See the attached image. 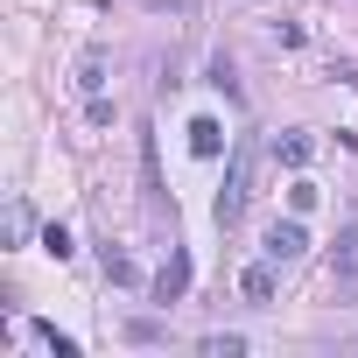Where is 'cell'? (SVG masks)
I'll use <instances>...</instances> for the list:
<instances>
[{"label":"cell","instance_id":"1","mask_svg":"<svg viewBox=\"0 0 358 358\" xmlns=\"http://www.w3.org/2000/svg\"><path fill=\"white\" fill-rule=\"evenodd\" d=\"M253 141H232V169H225V190H218V204H211V218H218V232H232L239 218H246V197H253Z\"/></svg>","mask_w":358,"mask_h":358},{"label":"cell","instance_id":"2","mask_svg":"<svg viewBox=\"0 0 358 358\" xmlns=\"http://www.w3.org/2000/svg\"><path fill=\"white\" fill-rule=\"evenodd\" d=\"M190 295V253L169 239V260H162V274H155V302L169 309V302H183Z\"/></svg>","mask_w":358,"mask_h":358},{"label":"cell","instance_id":"3","mask_svg":"<svg viewBox=\"0 0 358 358\" xmlns=\"http://www.w3.org/2000/svg\"><path fill=\"white\" fill-rule=\"evenodd\" d=\"M302 253H309L302 218H274V232H267V260H302Z\"/></svg>","mask_w":358,"mask_h":358},{"label":"cell","instance_id":"4","mask_svg":"<svg viewBox=\"0 0 358 358\" xmlns=\"http://www.w3.org/2000/svg\"><path fill=\"white\" fill-rule=\"evenodd\" d=\"M190 155H204V162H211V155H225V120H211V113H204V120H190Z\"/></svg>","mask_w":358,"mask_h":358},{"label":"cell","instance_id":"5","mask_svg":"<svg viewBox=\"0 0 358 358\" xmlns=\"http://www.w3.org/2000/svg\"><path fill=\"white\" fill-rule=\"evenodd\" d=\"M330 267H337V281H358V218L337 232V246H330Z\"/></svg>","mask_w":358,"mask_h":358},{"label":"cell","instance_id":"6","mask_svg":"<svg viewBox=\"0 0 358 358\" xmlns=\"http://www.w3.org/2000/svg\"><path fill=\"white\" fill-rule=\"evenodd\" d=\"M99 85H106V50H85V57H78V92L99 99Z\"/></svg>","mask_w":358,"mask_h":358},{"label":"cell","instance_id":"7","mask_svg":"<svg viewBox=\"0 0 358 358\" xmlns=\"http://www.w3.org/2000/svg\"><path fill=\"white\" fill-rule=\"evenodd\" d=\"M309 155H316L309 134H281V141H274V162H288V169H309Z\"/></svg>","mask_w":358,"mask_h":358},{"label":"cell","instance_id":"8","mask_svg":"<svg viewBox=\"0 0 358 358\" xmlns=\"http://www.w3.org/2000/svg\"><path fill=\"white\" fill-rule=\"evenodd\" d=\"M239 288H246V302H274V267H246Z\"/></svg>","mask_w":358,"mask_h":358},{"label":"cell","instance_id":"9","mask_svg":"<svg viewBox=\"0 0 358 358\" xmlns=\"http://www.w3.org/2000/svg\"><path fill=\"white\" fill-rule=\"evenodd\" d=\"M106 281H120V288H141V267H134L127 253H113V246H106Z\"/></svg>","mask_w":358,"mask_h":358},{"label":"cell","instance_id":"10","mask_svg":"<svg viewBox=\"0 0 358 358\" xmlns=\"http://www.w3.org/2000/svg\"><path fill=\"white\" fill-rule=\"evenodd\" d=\"M288 211L302 218V211H316V183H309V176H295V190H288Z\"/></svg>","mask_w":358,"mask_h":358},{"label":"cell","instance_id":"11","mask_svg":"<svg viewBox=\"0 0 358 358\" xmlns=\"http://www.w3.org/2000/svg\"><path fill=\"white\" fill-rule=\"evenodd\" d=\"M127 337H134V344H162V337H169V330H162V323H155V316H134V323H127Z\"/></svg>","mask_w":358,"mask_h":358},{"label":"cell","instance_id":"12","mask_svg":"<svg viewBox=\"0 0 358 358\" xmlns=\"http://www.w3.org/2000/svg\"><path fill=\"white\" fill-rule=\"evenodd\" d=\"M239 351H246V337H232V330L225 337H204V358H239Z\"/></svg>","mask_w":358,"mask_h":358},{"label":"cell","instance_id":"13","mask_svg":"<svg viewBox=\"0 0 358 358\" xmlns=\"http://www.w3.org/2000/svg\"><path fill=\"white\" fill-rule=\"evenodd\" d=\"M43 344H50V351H57V358H78V337H64V330H57V323H43Z\"/></svg>","mask_w":358,"mask_h":358},{"label":"cell","instance_id":"14","mask_svg":"<svg viewBox=\"0 0 358 358\" xmlns=\"http://www.w3.org/2000/svg\"><path fill=\"white\" fill-rule=\"evenodd\" d=\"M43 253H57V260H71V232H64V225H50V232H43Z\"/></svg>","mask_w":358,"mask_h":358},{"label":"cell","instance_id":"15","mask_svg":"<svg viewBox=\"0 0 358 358\" xmlns=\"http://www.w3.org/2000/svg\"><path fill=\"white\" fill-rule=\"evenodd\" d=\"M8 239H29V204H8Z\"/></svg>","mask_w":358,"mask_h":358}]
</instances>
